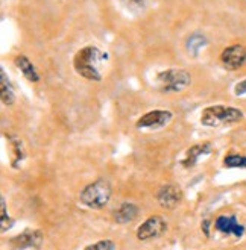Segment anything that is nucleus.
<instances>
[{
    "instance_id": "obj_7",
    "label": "nucleus",
    "mask_w": 246,
    "mask_h": 250,
    "mask_svg": "<svg viewBox=\"0 0 246 250\" xmlns=\"http://www.w3.org/2000/svg\"><path fill=\"white\" fill-rule=\"evenodd\" d=\"M221 61L225 68L228 70H237L246 62V49L240 44H234V46L226 47L222 55H221Z\"/></svg>"
},
{
    "instance_id": "obj_2",
    "label": "nucleus",
    "mask_w": 246,
    "mask_h": 250,
    "mask_svg": "<svg viewBox=\"0 0 246 250\" xmlns=\"http://www.w3.org/2000/svg\"><path fill=\"white\" fill-rule=\"evenodd\" d=\"M155 83L161 93H181L192 85V75L184 68H167L158 73Z\"/></svg>"
},
{
    "instance_id": "obj_4",
    "label": "nucleus",
    "mask_w": 246,
    "mask_h": 250,
    "mask_svg": "<svg viewBox=\"0 0 246 250\" xmlns=\"http://www.w3.org/2000/svg\"><path fill=\"white\" fill-rule=\"evenodd\" d=\"M111 197V185L105 179H99L87 185L81 193V202L89 208H104Z\"/></svg>"
},
{
    "instance_id": "obj_14",
    "label": "nucleus",
    "mask_w": 246,
    "mask_h": 250,
    "mask_svg": "<svg viewBox=\"0 0 246 250\" xmlns=\"http://www.w3.org/2000/svg\"><path fill=\"white\" fill-rule=\"evenodd\" d=\"M137 214H138V208L135 207V205H133V203H123L122 207L117 211H115L114 218H115V222H117V223L125 225V223L133 222V220L137 217Z\"/></svg>"
},
{
    "instance_id": "obj_16",
    "label": "nucleus",
    "mask_w": 246,
    "mask_h": 250,
    "mask_svg": "<svg viewBox=\"0 0 246 250\" xmlns=\"http://www.w3.org/2000/svg\"><path fill=\"white\" fill-rule=\"evenodd\" d=\"M0 215H2V222H0V225H2V228H0V230H2V233H5L8 229H11L12 228V218H9L8 217V214H6V202H5V199L2 197L0 199Z\"/></svg>"
},
{
    "instance_id": "obj_9",
    "label": "nucleus",
    "mask_w": 246,
    "mask_h": 250,
    "mask_svg": "<svg viewBox=\"0 0 246 250\" xmlns=\"http://www.w3.org/2000/svg\"><path fill=\"white\" fill-rule=\"evenodd\" d=\"M43 241V235L41 232L38 230H27V232H23L19 237L12 238L9 241V244L17 249V250H24V249H29V247H38Z\"/></svg>"
},
{
    "instance_id": "obj_13",
    "label": "nucleus",
    "mask_w": 246,
    "mask_h": 250,
    "mask_svg": "<svg viewBox=\"0 0 246 250\" xmlns=\"http://www.w3.org/2000/svg\"><path fill=\"white\" fill-rule=\"evenodd\" d=\"M211 152V146L208 143L205 144H198V146H193L192 149H189V152H187V158L182 161V164L185 167H192L198 163V159L201 156L204 155H208Z\"/></svg>"
},
{
    "instance_id": "obj_17",
    "label": "nucleus",
    "mask_w": 246,
    "mask_h": 250,
    "mask_svg": "<svg viewBox=\"0 0 246 250\" xmlns=\"http://www.w3.org/2000/svg\"><path fill=\"white\" fill-rule=\"evenodd\" d=\"M122 5L131 12H140L146 8V0H120Z\"/></svg>"
},
{
    "instance_id": "obj_20",
    "label": "nucleus",
    "mask_w": 246,
    "mask_h": 250,
    "mask_svg": "<svg viewBox=\"0 0 246 250\" xmlns=\"http://www.w3.org/2000/svg\"><path fill=\"white\" fill-rule=\"evenodd\" d=\"M236 96H243V94H246V79L245 81H242V82H239L237 85H236Z\"/></svg>"
},
{
    "instance_id": "obj_8",
    "label": "nucleus",
    "mask_w": 246,
    "mask_h": 250,
    "mask_svg": "<svg viewBox=\"0 0 246 250\" xmlns=\"http://www.w3.org/2000/svg\"><path fill=\"white\" fill-rule=\"evenodd\" d=\"M181 199H182V193L177 185H164L158 189V193H157L158 203L166 209L175 208L181 202Z\"/></svg>"
},
{
    "instance_id": "obj_1",
    "label": "nucleus",
    "mask_w": 246,
    "mask_h": 250,
    "mask_svg": "<svg viewBox=\"0 0 246 250\" xmlns=\"http://www.w3.org/2000/svg\"><path fill=\"white\" fill-rule=\"evenodd\" d=\"M108 60V55L94 46H87L81 49L73 58V67L79 76L87 81L99 82L102 81V68Z\"/></svg>"
},
{
    "instance_id": "obj_6",
    "label": "nucleus",
    "mask_w": 246,
    "mask_h": 250,
    "mask_svg": "<svg viewBox=\"0 0 246 250\" xmlns=\"http://www.w3.org/2000/svg\"><path fill=\"white\" fill-rule=\"evenodd\" d=\"M167 225L161 217H151L144 222L138 229H137V238L141 241H146L155 237H160V235L166 230Z\"/></svg>"
},
{
    "instance_id": "obj_19",
    "label": "nucleus",
    "mask_w": 246,
    "mask_h": 250,
    "mask_svg": "<svg viewBox=\"0 0 246 250\" xmlns=\"http://www.w3.org/2000/svg\"><path fill=\"white\" fill-rule=\"evenodd\" d=\"M85 250H114V243L110 240L99 241L96 244H91L89 247H85Z\"/></svg>"
},
{
    "instance_id": "obj_18",
    "label": "nucleus",
    "mask_w": 246,
    "mask_h": 250,
    "mask_svg": "<svg viewBox=\"0 0 246 250\" xmlns=\"http://www.w3.org/2000/svg\"><path fill=\"white\" fill-rule=\"evenodd\" d=\"M225 166L226 167H240L246 168V156H239V155H231L225 158Z\"/></svg>"
},
{
    "instance_id": "obj_11",
    "label": "nucleus",
    "mask_w": 246,
    "mask_h": 250,
    "mask_svg": "<svg viewBox=\"0 0 246 250\" xmlns=\"http://www.w3.org/2000/svg\"><path fill=\"white\" fill-rule=\"evenodd\" d=\"M14 62H16V67L22 71V75H23L29 82H38V81H40V75H38V71H37L35 65H34L31 61H29L24 55L16 56V60H14Z\"/></svg>"
},
{
    "instance_id": "obj_12",
    "label": "nucleus",
    "mask_w": 246,
    "mask_h": 250,
    "mask_svg": "<svg viewBox=\"0 0 246 250\" xmlns=\"http://www.w3.org/2000/svg\"><path fill=\"white\" fill-rule=\"evenodd\" d=\"M0 88H2V102L3 105L11 106L16 102V94H14V86L6 75L5 68H0Z\"/></svg>"
},
{
    "instance_id": "obj_3",
    "label": "nucleus",
    "mask_w": 246,
    "mask_h": 250,
    "mask_svg": "<svg viewBox=\"0 0 246 250\" xmlns=\"http://www.w3.org/2000/svg\"><path fill=\"white\" fill-rule=\"evenodd\" d=\"M242 119H243V112L240 109L218 105V106H208L202 111L201 123L208 127H218L224 125L237 123Z\"/></svg>"
},
{
    "instance_id": "obj_5",
    "label": "nucleus",
    "mask_w": 246,
    "mask_h": 250,
    "mask_svg": "<svg viewBox=\"0 0 246 250\" xmlns=\"http://www.w3.org/2000/svg\"><path fill=\"white\" fill-rule=\"evenodd\" d=\"M172 112L164 109H154L144 114L141 119L137 122L138 129H160L170 123L172 120Z\"/></svg>"
},
{
    "instance_id": "obj_15",
    "label": "nucleus",
    "mask_w": 246,
    "mask_h": 250,
    "mask_svg": "<svg viewBox=\"0 0 246 250\" xmlns=\"http://www.w3.org/2000/svg\"><path fill=\"white\" fill-rule=\"evenodd\" d=\"M208 44V41H207V38L202 35V34H193L189 40H187V42H185V49H187V52H189V55L190 56H198L199 55V52L204 49L205 46Z\"/></svg>"
},
{
    "instance_id": "obj_10",
    "label": "nucleus",
    "mask_w": 246,
    "mask_h": 250,
    "mask_svg": "<svg viewBox=\"0 0 246 250\" xmlns=\"http://www.w3.org/2000/svg\"><path fill=\"white\" fill-rule=\"evenodd\" d=\"M214 226L218 230H221L226 235L233 233V235H236V237H242L243 232H245V228L237 223V218L234 215L233 217H225V215L219 217L218 220H216Z\"/></svg>"
}]
</instances>
